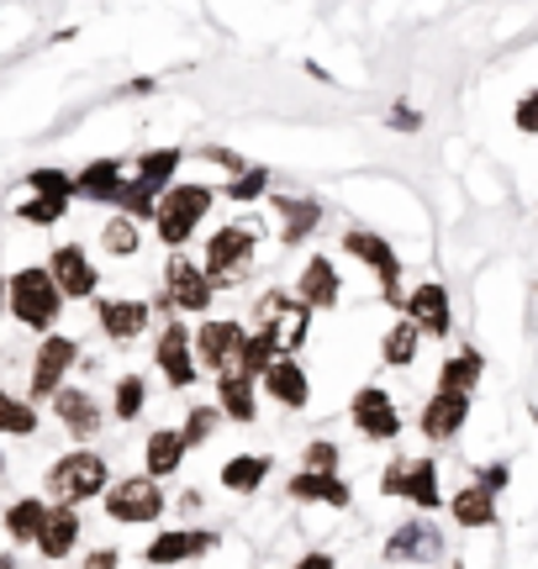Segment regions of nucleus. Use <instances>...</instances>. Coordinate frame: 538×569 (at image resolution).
<instances>
[{
	"mask_svg": "<svg viewBox=\"0 0 538 569\" xmlns=\"http://www.w3.org/2000/svg\"><path fill=\"white\" fill-rule=\"evenodd\" d=\"M169 290H175V306H186V311H207V301H211V280L190 264L186 253L169 259Z\"/></svg>",
	"mask_w": 538,
	"mask_h": 569,
	"instance_id": "16",
	"label": "nucleus"
},
{
	"mask_svg": "<svg viewBox=\"0 0 538 569\" xmlns=\"http://www.w3.org/2000/svg\"><path fill=\"white\" fill-rule=\"evenodd\" d=\"M349 417H353V427H359L365 438H396V432H401V417H396L391 396H386V390H375V386H365L359 396H353Z\"/></svg>",
	"mask_w": 538,
	"mask_h": 569,
	"instance_id": "10",
	"label": "nucleus"
},
{
	"mask_svg": "<svg viewBox=\"0 0 538 569\" xmlns=\"http://www.w3.org/2000/svg\"><path fill=\"white\" fill-rule=\"evenodd\" d=\"M48 486H53V496H59V507H69V501H90L96 490H106V459H96V453H69V459L53 465Z\"/></svg>",
	"mask_w": 538,
	"mask_h": 569,
	"instance_id": "4",
	"label": "nucleus"
},
{
	"mask_svg": "<svg viewBox=\"0 0 538 569\" xmlns=\"http://www.w3.org/2000/svg\"><path fill=\"white\" fill-rule=\"evenodd\" d=\"M296 501H328V507H349V486L338 475H296L290 480Z\"/></svg>",
	"mask_w": 538,
	"mask_h": 569,
	"instance_id": "24",
	"label": "nucleus"
},
{
	"mask_svg": "<svg viewBox=\"0 0 538 569\" xmlns=\"http://www.w3.org/2000/svg\"><path fill=\"white\" fill-rule=\"evenodd\" d=\"M217 543V532H165L148 543V565H180V559H201Z\"/></svg>",
	"mask_w": 538,
	"mask_h": 569,
	"instance_id": "18",
	"label": "nucleus"
},
{
	"mask_svg": "<svg viewBox=\"0 0 538 569\" xmlns=\"http://www.w3.org/2000/svg\"><path fill=\"white\" fill-rule=\"evenodd\" d=\"M63 206H69V201H48V196H38V201L21 206V217H27V222H59Z\"/></svg>",
	"mask_w": 538,
	"mask_h": 569,
	"instance_id": "42",
	"label": "nucleus"
},
{
	"mask_svg": "<svg viewBox=\"0 0 538 569\" xmlns=\"http://www.w3.org/2000/svg\"><path fill=\"white\" fill-rule=\"evenodd\" d=\"M53 411L63 417V427H69L74 438H96V427H101V411H96V401H90L84 390H59V396H53Z\"/></svg>",
	"mask_w": 538,
	"mask_h": 569,
	"instance_id": "20",
	"label": "nucleus"
},
{
	"mask_svg": "<svg viewBox=\"0 0 538 569\" xmlns=\"http://www.w3.org/2000/svg\"><path fill=\"white\" fill-rule=\"evenodd\" d=\"M211 427H217V411H211V407L186 411V432H180V438H186V448L207 443V438H211Z\"/></svg>",
	"mask_w": 538,
	"mask_h": 569,
	"instance_id": "39",
	"label": "nucleus"
},
{
	"mask_svg": "<svg viewBox=\"0 0 538 569\" xmlns=\"http://www.w3.org/2000/svg\"><path fill=\"white\" fill-rule=\"evenodd\" d=\"M59 306H63V296H59V284H53L48 269H21L17 280H11V311H17V322L53 327Z\"/></svg>",
	"mask_w": 538,
	"mask_h": 569,
	"instance_id": "1",
	"label": "nucleus"
},
{
	"mask_svg": "<svg viewBox=\"0 0 538 569\" xmlns=\"http://www.w3.org/2000/svg\"><path fill=\"white\" fill-rule=\"evenodd\" d=\"M211 211V190L207 184H175L165 201H159V238L169 248H180L196 232V222Z\"/></svg>",
	"mask_w": 538,
	"mask_h": 569,
	"instance_id": "2",
	"label": "nucleus"
},
{
	"mask_svg": "<svg viewBox=\"0 0 538 569\" xmlns=\"http://www.w3.org/2000/svg\"><path fill=\"white\" fill-rule=\"evenodd\" d=\"M180 453H186V438H180V432H153V438H148V469H153V475L180 469Z\"/></svg>",
	"mask_w": 538,
	"mask_h": 569,
	"instance_id": "31",
	"label": "nucleus"
},
{
	"mask_svg": "<svg viewBox=\"0 0 538 569\" xmlns=\"http://www.w3.org/2000/svg\"><path fill=\"white\" fill-rule=\"evenodd\" d=\"M407 496H412L417 507H444V496H438V465L434 459H417L412 469H407Z\"/></svg>",
	"mask_w": 538,
	"mask_h": 569,
	"instance_id": "27",
	"label": "nucleus"
},
{
	"mask_svg": "<svg viewBox=\"0 0 538 569\" xmlns=\"http://www.w3.org/2000/svg\"><path fill=\"white\" fill-rule=\"evenodd\" d=\"M265 184H269V169L249 163V169H243V174L228 184V196H232V201H253V196H265Z\"/></svg>",
	"mask_w": 538,
	"mask_h": 569,
	"instance_id": "38",
	"label": "nucleus"
},
{
	"mask_svg": "<svg viewBox=\"0 0 538 569\" xmlns=\"http://www.w3.org/2000/svg\"><path fill=\"white\" fill-rule=\"evenodd\" d=\"M138 411H143V380L127 375L122 386H117V417H138Z\"/></svg>",
	"mask_w": 538,
	"mask_h": 569,
	"instance_id": "40",
	"label": "nucleus"
},
{
	"mask_svg": "<svg viewBox=\"0 0 538 569\" xmlns=\"http://www.w3.org/2000/svg\"><path fill=\"white\" fill-rule=\"evenodd\" d=\"M391 127H396V132H417V127H422V117H417V111H407V106H396Z\"/></svg>",
	"mask_w": 538,
	"mask_h": 569,
	"instance_id": "44",
	"label": "nucleus"
},
{
	"mask_svg": "<svg viewBox=\"0 0 538 569\" xmlns=\"http://www.w3.org/2000/svg\"><path fill=\"white\" fill-rule=\"evenodd\" d=\"M438 553H444V532L434 522H401L391 532V543H386L391 565H434Z\"/></svg>",
	"mask_w": 538,
	"mask_h": 569,
	"instance_id": "6",
	"label": "nucleus"
},
{
	"mask_svg": "<svg viewBox=\"0 0 538 569\" xmlns=\"http://www.w3.org/2000/svg\"><path fill=\"white\" fill-rule=\"evenodd\" d=\"M159 369L169 375V386H190L196 380V359H190V327H165L159 332Z\"/></svg>",
	"mask_w": 538,
	"mask_h": 569,
	"instance_id": "14",
	"label": "nucleus"
},
{
	"mask_svg": "<svg viewBox=\"0 0 538 569\" xmlns=\"http://www.w3.org/2000/svg\"><path fill=\"white\" fill-rule=\"evenodd\" d=\"M269 475V459L265 453H243V459H232L228 469H222V486L228 490H259Z\"/></svg>",
	"mask_w": 538,
	"mask_h": 569,
	"instance_id": "29",
	"label": "nucleus"
},
{
	"mask_svg": "<svg viewBox=\"0 0 538 569\" xmlns=\"http://www.w3.org/2000/svg\"><path fill=\"white\" fill-rule=\"evenodd\" d=\"M48 274L59 284V296H90L96 290V269H90V259H84L80 248H53Z\"/></svg>",
	"mask_w": 538,
	"mask_h": 569,
	"instance_id": "15",
	"label": "nucleus"
},
{
	"mask_svg": "<svg viewBox=\"0 0 538 569\" xmlns=\"http://www.w3.org/2000/svg\"><path fill=\"white\" fill-rule=\"evenodd\" d=\"M322 222V206L317 201H286V222H280V238L286 243H301L311 227Z\"/></svg>",
	"mask_w": 538,
	"mask_h": 569,
	"instance_id": "32",
	"label": "nucleus"
},
{
	"mask_svg": "<svg viewBox=\"0 0 538 569\" xmlns=\"http://www.w3.org/2000/svg\"><path fill=\"white\" fill-rule=\"evenodd\" d=\"M343 248H349L353 259L375 264L380 284H386V296H391V301H401V264H396V253L386 248V238H375V232H365V227H353L349 238H343Z\"/></svg>",
	"mask_w": 538,
	"mask_h": 569,
	"instance_id": "9",
	"label": "nucleus"
},
{
	"mask_svg": "<svg viewBox=\"0 0 538 569\" xmlns=\"http://www.w3.org/2000/svg\"><path fill=\"white\" fill-rule=\"evenodd\" d=\"M449 507H455V522H459V528H491V522H497V501H491V496H486L480 486L476 490H459Z\"/></svg>",
	"mask_w": 538,
	"mask_h": 569,
	"instance_id": "26",
	"label": "nucleus"
},
{
	"mask_svg": "<svg viewBox=\"0 0 538 569\" xmlns=\"http://www.w3.org/2000/svg\"><path fill=\"white\" fill-rule=\"evenodd\" d=\"M101 327L111 338H138L148 327V306L143 301H101Z\"/></svg>",
	"mask_w": 538,
	"mask_h": 569,
	"instance_id": "25",
	"label": "nucleus"
},
{
	"mask_svg": "<svg viewBox=\"0 0 538 569\" xmlns=\"http://www.w3.org/2000/svg\"><path fill=\"white\" fill-rule=\"evenodd\" d=\"M42 522H48V507H42V501H17V507H11V517H6V528H11V538H17V543H38Z\"/></svg>",
	"mask_w": 538,
	"mask_h": 569,
	"instance_id": "28",
	"label": "nucleus"
},
{
	"mask_svg": "<svg viewBox=\"0 0 538 569\" xmlns=\"http://www.w3.org/2000/svg\"><path fill=\"white\" fill-rule=\"evenodd\" d=\"M106 511L117 522H153L165 511V490H159V480H122V486L111 490Z\"/></svg>",
	"mask_w": 538,
	"mask_h": 569,
	"instance_id": "8",
	"label": "nucleus"
},
{
	"mask_svg": "<svg viewBox=\"0 0 538 569\" xmlns=\"http://www.w3.org/2000/svg\"><path fill=\"white\" fill-rule=\"evenodd\" d=\"M74 190H80V196H90V201H122V190H127V180H122V169H117V163L111 159H101V163H90V169H84L80 180H74Z\"/></svg>",
	"mask_w": 538,
	"mask_h": 569,
	"instance_id": "22",
	"label": "nucleus"
},
{
	"mask_svg": "<svg viewBox=\"0 0 538 569\" xmlns=\"http://www.w3.org/2000/svg\"><path fill=\"white\" fill-rule=\"evenodd\" d=\"M301 306H332L338 301V269L328 264V259H311L307 269H301Z\"/></svg>",
	"mask_w": 538,
	"mask_h": 569,
	"instance_id": "23",
	"label": "nucleus"
},
{
	"mask_svg": "<svg viewBox=\"0 0 538 569\" xmlns=\"http://www.w3.org/2000/svg\"><path fill=\"white\" fill-rule=\"evenodd\" d=\"M6 301H11V284H6V280H0V306H6Z\"/></svg>",
	"mask_w": 538,
	"mask_h": 569,
	"instance_id": "49",
	"label": "nucleus"
},
{
	"mask_svg": "<svg viewBox=\"0 0 538 569\" xmlns=\"http://www.w3.org/2000/svg\"><path fill=\"white\" fill-rule=\"evenodd\" d=\"M480 380V359L476 353H459L449 365L438 369V390H449V396H470V386Z\"/></svg>",
	"mask_w": 538,
	"mask_h": 569,
	"instance_id": "30",
	"label": "nucleus"
},
{
	"mask_svg": "<svg viewBox=\"0 0 538 569\" xmlns=\"http://www.w3.org/2000/svg\"><path fill=\"white\" fill-rule=\"evenodd\" d=\"M338 469V448L332 443H311L307 448V475H332Z\"/></svg>",
	"mask_w": 538,
	"mask_h": 569,
	"instance_id": "41",
	"label": "nucleus"
},
{
	"mask_svg": "<svg viewBox=\"0 0 538 569\" xmlns=\"http://www.w3.org/2000/svg\"><path fill=\"white\" fill-rule=\"evenodd\" d=\"M296 569H338V565H332L328 553H307V559H301V565H296Z\"/></svg>",
	"mask_w": 538,
	"mask_h": 569,
	"instance_id": "48",
	"label": "nucleus"
},
{
	"mask_svg": "<svg viewBox=\"0 0 538 569\" xmlns=\"http://www.w3.org/2000/svg\"><path fill=\"white\" fill-rule=\"evenodd\" d=\"M0 432H38V417H32V407L11 401L6 390H0Z\"/></svg>",
	"mask_w": 538,
	"mask_h": 569,
	"instance_id": "36",
	"label": "nucleus"
},
{
	"mask_svg": "<svg viewBox=\"0 0 538 569\" xmlns=\"http://www.w3.org/2000/svg\"><path fill=\"white\" fill-rule=\"evenodd\" d=\"M84 569H117V553H111V549L90 553V559H84Z\"/></svg>",
	"mask_w": 538,
	"mask_h": 569,
	"instance_id": "47",
	"label": "nucleus"
},
{
	"mask_svg": "<svg viewBox=\"0 0 538 569\" xmlns=\"http://www.w3.org/2000/svg\"><path fill=\"white\" fill-rule=\"evenodd\" d=\"M74 538H80V517H74V507H48L38 549L48 553V559H63V553L74 549Z\"/></svg>",
	"mask_w": 538,
	"mask_h": 569,
	"instance_id": "21",
	"label": "nucleus"
},
{
	"mask_svg": "<svg viewBox=\"0 0 538 569\" xmlns=\"http://www.w3.org/2000/svg\"><path fill=\"white\" fill-rule=\"evenodd\" d=\"M0 569H17V559H0Z\"/></svg>",
	"mask_w": 538,
	"mask_h": 569,
	"instance_id": "50",
	"label": "nucleus"
},
{
	"mask_svg": "<svg viewBox=\"0 0 538 569\" xmlns=\"http://www.w3.org/2000/svg\"><path fill=\"white\" fill-rule=\"evenodd\" d=\"M249 248H253L249 227H222L207 248V280H238L249 269Z\"/></svg>",
	"mask_w": 538,
	"mask_h": 569,
	"instance_id": "7",
	"label": "nucleus"
},
{
	"mask_svg": "<svg viewBox=\"0 0 538 569\" xmlns=\"http://www.w3.org/2000/svg\"><path fill=\"white\" fill-rule=\"evenodd\" d=\"M101 243L111 259H127V253H138V227H132V217H111L101 232Z\"/></svg>",
	"mask_w": 538,
	"mask_h": 569,
	"instance_id": "34",
	"label": "nucleus"
},
{
	"mask_svg": "<svg viewBox=\"0 0 538 569\" xmlns=\"http://www.w3.org/2000/svg\"><path fill=\"white\" fill-rule=\"evenodd\" d=\"M407 322L444 338L449 332V290L444 284H417L412 296H407Z\"/></svg>",
	"mask_w": 538,
	"mask_h": 569,
	"instance_id": "13",
	"label": "nucleus"
},
{
	"mask_svg": "<svg viewBox=\"0 0 538 569\" xmlns=\"http://www.w3.org/2000/svg\"><path fill=\"white\" fill-rule=\"evenodd\" d=\"M518 127L522 132H538V96H528V101L518 106Z\"/></svg>",
	"mask_w": 538,
	"mask_h": 569,
	"instance_id": "43",
	"label": "nucleus"
},
{
	"mask_svg": "<svg viewBox=\"0 0 538 569\" xmlns=\"http://www.w3.org/2000/svg\"><path fill=\"white\" fill-rule=\"evenodd\" d=\"M259 332H269L275 338V348H301V338H307V306L301 301H286V296H265V306H259Z\"/></svg>",
	"mask_w": 538,
	"mask_h": 569,
	"instance_id": "5",
	"label": "nucleus"
},
{
	"mask_svg": "<svg viewBox=\"0 0 538 569\" xmlns=\"http://www.w3.org/2000/svg\"><path fill=\"white\" fill-rule=\"evenodd\" d=\"M407 469H412V459H396V465L386 469V490H391V496H396L401 486H407Z\"/></svg>",
	"mask_w": 538,
	"mask_h": 569,
	"instance_id": "45",
	"label": "nucleus"
},
{
	"mask_svg": "<svg viewBox=\"0 0 538 569\" xmlns=\"http://www.w3.org/2000/svg\"><path fill=\"white\" fill-rule=\"evenodd\" d=\"M196 348H201V365L222 369V375H238V348H243V332H238V322H207L201 327V338H196Z\"/></svg>",
	"mask_w": 538,
	"mask_h": 569,
	"instance_id": "12",
	"label": "nucleus"
},
{
	"mask_svg": "<svg viewBox=\"0 0 538 569\" xmlns=\"http://www.w3.org/2000/svg\"><path fill=\"white\" fill-rule=\"evenodd\" d=\"M74 365V338H42L32 365V396H59V380Z\"/></svg>",
	"mask_w": 538,
	"mask_h": 569,
	"instance_id": "11",
	"label": "nucleus"
},
{
	"mask_svg": "<svg viewBox=\"0 0 538 569\" xmlns=\"http://www.w3.org/2000/svg\"><path fill=\"white\" fill-rule=\"evenodd\" d=\"M222 411L238 417V422L253 417V380L249 375H222Z\"/></svg>",
	"mask_w": 538,
	"mask_h": 569,
	"instance_id": "33",
	"label": "nucleus"
},
{
	"mask_svg": "<svg viewBox=\"0 0 538 569\" xmlns=\"http://www.w3.org/2000/svg\"><path fill=\"white\" fill-rule=\"evenodd\" d=\"M465 411H470V401H465V396H449V390H438L434 401L422 407V432H428L434 443H444V438H455L459 427H465Z\"/></svg>",
	"mask_w": 538,
	"mask_h": 569,
	"instance_id": "17",
	"label": "nucleus"
},
{
	"mask_svg": "<svg viewBox=\"0 0 538 569\" xmlns=\"http://www.w3.org/2000/svg\"><path fill=\"white\" fill-rule=\"evenodd\" d=\"M501 486H507V469H486V475H480V490H486V496H491V490H501Z\"/></svg>",
	"mask_w": 538,
	"mask_h": 569,
	"instance_id": "46",
	"label": "nucleus"
},
{
	"mask_svg": "<svg viewBox=\"0 0 538 569\" xmlns=\"http://www.w3.org/2000/svg\"><path fill=\"white\" fill-rule=\"evenodd\" d=\"M0 465H6V459H0Z\"/></svg>",
	"mask_w": 538,
	"mask_h": 569,
	"instance_id": "51",
	"label": "nucleus"
},
{
	"mask_svg": "<svg viewBox=\"0 0 538 569\" xmlns=\"http://www.w3.org/2000/svg\"><path fill=\"white\" fill-rule=\"evenodd\" d=\"M265 386H269V396H275L280 407H307V375H301V365L286 359V353L265 369Z\"/></svg>",
	"mask_w": 538,
	"mask_h": 569,
	"instance_id": "19",
	"label": "nucleus"
},
{
	"mask_svg": "<svg viewBox=\"0 0 538 569\" xmlns=\"http://www.w3.org/2000/svg\"><path fill=\"white\" fill-rule=\"evenodd\" d=\"M175 169H180V148H159V153H148L143 163H138V180L122 190L127 217H159V184L175 180Z\"/></svg>",
	"mask_w": 538,
	"mask_h": 569,
	"instance_id": "3",
	"label": "nucleus"
},
{
	"mask_svg": "<svg viewBox=\"0 0 538 569\" xmlns=\"http://www.w3.org/2000/svg\"><path fill=\"white\" fill-rule=\"evenodd\" d=\"M32 190L48 196V201H69V196H74V180H69L63 169H38V174H32Z\"/></svg>",
	"mask_w": 538,
	"mask_h": 569,
	"instance_id": "37",
	"label": "nucleus"
},
{
	"mask_svg": "<svg viewBox=\"0 0 538 569\" xmlns=\"http://www.w3.org/2000/svg\"><path fill=\"white\" fill-rule=\"evenodd\" d=\"M380 353H386V365H412L417 359V327L396 322L391 332H386V348H380Z\"/></svg>",
	"mask_w": 538,
	"mask_h": 569,
	"instance_id": "35",
	"label": "nucleus"
}]
</instances>
